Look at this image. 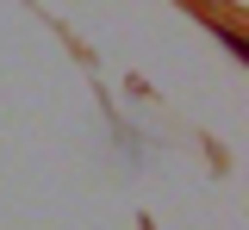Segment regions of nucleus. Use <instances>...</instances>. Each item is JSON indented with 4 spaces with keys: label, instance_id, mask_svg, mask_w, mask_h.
<instances>
[{
    "label": "nucleus",
    "instance_id": "nucleus-1",
    "mask_svg": "<svg viewBox=\"0 0 249 230\" xmlns=\"http://www.w3.org/2000/svg\"><path fill=\"white\" fill-rule=\"evenodd\" d=\"M187 6H193V0H187Z\"/></svg>",
    "mask_w": 249,
    "mask_h": 230
}]
</instances>
